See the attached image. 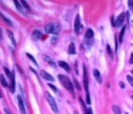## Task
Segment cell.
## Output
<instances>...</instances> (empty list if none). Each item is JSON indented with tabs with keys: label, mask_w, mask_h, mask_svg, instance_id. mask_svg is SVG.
<instances>
[{
	"label": "cell",
	"mask_w": 133,
	"mask_h": 114,
	"mask_svg": "<svg viewBox=\"0 0 133 114\" xmlns=\"http://www.w3.org/2000/svg\"><path fill=\"white\" fill-rule=\"evenodd\" d=\"M45 97H46V99H47L48 103L49 104V106H50L51 109L53 110V112H55V113H59V108H58L57 103L55 102L54 98L52 97V96H51L48 92H46V93H45Z\"/></svg>",
	"instance_id": "obj_3"
},
{
	"label": "cell",
	"mask_w": 133,
	"mask_h": 114,
	"mask_svg": "<svg viewBox=\"0 0 133 114\" xmlns=\"http://www.w3.org/2000/svg\"><path fill=\"white\" fill-rule=\"evenodd\" d=\"M106 49H107V53H108L110 59H111V60H113V53H112V49H111V47H110L109 45H107Z\"/></svg>",
	"instance_id": "obj_23"
},
{
	"label": "cell",
	"mask_w": 133,
	"mask_h": 114,
	"mask_svg": "<svg viewBox=\"0 0 133 114\" xmlns=\"http://www.w3.org/2000/svg\"><path fill=\"white\" fill-rule=\"evenodd\" d=\"M81 31V23H80V16L76 15L75 20H74V33L78 34Z\"/></svg>",
	"instance_id": "obj_5"
},
{
	"label": "cell",
	"mask_w": 133,
	"mask_h": 114,
	"mask_svg": "<svg viewBox=\"0 0 133 114\" xmlns=\"http://www.w3.org/2000/svg\"><path fill=\"white\" fill-rule=\"evenodd\" d=\"M44 60H46V62H47V63H48V64H49L50 66L54 67V68L56 67V64L54 63V61L51 60V59H50V58H49L48 56H46V55H44Z\"/></svg>",
	"instance_id": "obj_17"
},
{
	"label": "cell",
	"mask_w": 133,
	"mask_h": 114,
	"mask_svg": "<svg viewBox=\"0 0 133 114\" xmlns=\"http://www.w3.org/2000/svg\"><path fill=\"white\" fill-rule=\"evenodd\" d=\"M14 4H15V6H16V7H17V9H18L20 12H23V8H22V5H21V3L19 2V1H17V0H14Z\"/></svg>",
	"instance_id": "obj_19"
},
{
	"label": "cell",
	"mask_w": 133,
	"mask_h": 114,
	"mask_svg": "<svg viewBox=\"0 0 133 114\" xmlns=\"http://www.w3.org/2000/svg\"><path fill=\"white\" fill-rule=\"evenodd\" d=\"M112 109H113V111H114V113H115V114H121L120 108H119L118 106H116V105H114V106L112 107Z\"/></svg>",
	"instance_id": "obj_20"
},
{
	"label": "cell",
	"mask_w": 133,
	"mask_h": 114,
	"mask_svg": "<svg viewBox=\"0 0 133 114\" xmlns=\"http://www.w3.org/2000/svg\"><path fill=\"white\" fill-rule=\"evenodd\" d=\"M129 63L133 64V53L131 54V56H130V60H129Z\"/></svg>",
	"instance_id": "obj_34"
},
{
	"label": "cell",
	"mask_w": 133,
	"mask_h": 114,
	"mask_svg": "<svg viewBox=\"0 0 133 114\" xmlns=\"http://www.w3.org/2000/svg\"><path fill=\"white\" fill-rule=\"evenodd\" d=\"M117 48H118V46H117V37L115 36V51H117Z\"/></svg>",
	"instance_id": "obj_33"
},
{
	"label": "cell",
	"mask_w": 133,
	"mask_h": 114,
	"mask_svg": "<svg viewBox=\"0 0 133 114\" xmlns=\"http://www.w3.org/2000/svg\"><path fill=\"white\" fill-rule=\"evenodd\" d=\"M74 84H75V85H76V88H77L78 90H80V85L78 84V82H77L75 79H74Z\"/></svg>",
	"instance_id": "obj_32"
},
{
	"label": "cell",
	"mask_w": 133,
	"mask_h": 114,
	"mask_svg": "<svg viewBox=\"0 0 133 114\" xmlns=\"http://www.w3.org/2000/svg\"><path fill=\"white\" fill-rule=\"evenodd\" d=\"M127 4H128V7H130V9L133 11V1H131V0H129L128 2H127Z\"/></svg>",
	"instance_id": "obj_28"
},
{
	"label": "cell",
	"mask_w": 133,
	"mask_h": 114,
	"mask_svg": "<svg viewBox=\"0 0 133 114\" xmlns=\"http://www.w3.org/2000/svg\"><path fill=\"white\" fill-rule=\"evenodd\" d=\"M60 31V23H54L53 24V30H52V34H58Z\"/></svg>",
	"instance_id": "obj_16"
},
{
	"label": "cell",
	"mask_w": 133,
	"mask_h": 114,
	"mask_svg": "<svg viewBox=\"0 0 133 114\" xmlns=\"http://www.w3.org/2000/svg\"><path fill=\"white\" fill-rule=\"evenodd\" d=\"M93 75H94V77L96 78V80L100 83V84H102V76H101V73H100V72L97 70V69H95V70H93Z\"/></svg>",
	"instance_id": "obj_11"
},
{
	"label": "cell",
	"mask_w": 133,
	"mask_h": 114,
	"mask_svg": "<svg viewBox=\"0 0 133 114\" xmlns=\"http://www.w3.org/2000/svg\"><path fill=\"white\" fill-rule=\"evenodd\" d=\"M68 53L71 55H74L76 54V51H75V46L74 43H70L69 45V47H68Z\"/></svg>",
	"instance_id": "obj_13"
},
{
	"label": "cell",
	"mask_w": 133,
	"mask_h": 114,
	"mask_svg": "<svg viewBox=\"0 0 133 114\" xmlns=\"http://www.w3.org/2000/svg\"><path fill=\"white\" fill-rule=\"evenodd\" d=\"M85 111H86V114H93V112H92V109H91L90 108H85Z\"/></svg>",
	"instance_id": "obj_29"
},
{
	"label": "cell",
	"mask_w": 133,
	"mask_h": 114,
	"mask_svg": "<svg viewBox=\"0 0 133 114\" xmlns=\"http://www.w3.org/2000/svg\"><path fill=\"white\" fill-rule=\"evenodd\" d=\"M59 65H60V68H62V69H64L66 72H70L71 71V69H70V66L67 64L66 62H64V61H60L59 62Z\"/></svg>",
	"instance_id": "obj_15"
},
{
	"label": "cell",
	"mask_w": 133,
	"mask_h": 114,
	"mask_svg": "<svg viewBox=\"0 0 133 114\" xmlns=\"http://www.w3.org/2000/svg\"><path fill=\"white\" fill-rule=\"evenodd\" d=\"M127 81H128V83L130 84V85H131V86H133V78H132V77H131L130 75H127Z\"/></svg>",
	"instance_id": "obj_25"
},
{
	"label": "cell",
	"mask_w": 133,
	"mask_h": 114,
	"mask_svg": "<svg viewBox=\"0 0 133 114\" xmlns=\"http://www.w3.org/2000/svg\"><path fill=\"white\" fill-rule=\"evenodd\" d=\"M31 36H32L33 41H38V40L41 38V36H42V33H41L39 30H35V31H33L32 35Z\"/></svg>",
	"instance_id": "obj_8"
},
{
	"label": "cell",
	"mask_w": 133,
	"mask_h": 114,
	"mask_svg": "<svg viewBox=\"0 0 133 114\" xmlns=\"http://www.w3.org/2000/svg\"><path fill=\"white\" fill-rule=\"evenodd\" d=\"M53 24L54 23H51V22L46 24V26H45V32H46L47 34H52V30H53Z\"/></svg>",
	"instance_id": "obj_14"
},
{
	"label": "cell",
	"mask_w": 133,
	"mask_h": 114,
	"mask_svg": "<svg viewBox=\"0 0 133 114\" xmlns=\"http://www.w3.org/2000/svg\"><path fill=\"white\" fill-rule=\"evenodd\" d=\"M4 111H5V113H6V114H11L10 110H9V109H8L7 108H4Z\"/></svg>",
	"instance_id": "obj_31"
},
{
	"label": "cell",
	"mask_w": 133,
	"mask_h": 114,
	"mask_svg": "<svg viewBox=\"0 0 133 114\" xmlns=\"http://www.w3.org/2000/svg\"><path fill=\"white\" fill-rule=\"evenodd\" d=\"M17 100H18V106H19V109H20L21 114H26L25 106H24V102L23 100H22V97L21 96H17Z\"/></svg>",
	"instance_id": "obj_4"
},
{
	"label": "cell",
	"mask_w": 133,
	"mask_h": 114,
	"mask_svg": "<svg viewBox=\"0 0 133 114\" xmlns=\"http://www.w3.org/2000/svg\"><path fill=\"white\" fill-rule=\"evenodd\" d=\"M40 76L44 78L45 80H47V81H49V82H54V78L52 77V75L51 74H49L48 72H47L46 71H41L40 72Z\"/></svg>",
	"instance_id": "obj_7"
},
{
	"label": "cell",
	"mask_w": 133,
	"mask_h": 114,
	"mask_svg": "<svg viewBox=\"0 0 133 114\" xmlns=\"http://www.w3.org/2000/svg\"><path fill=\"white\" fill-rule=\"evenodd\" d=\"M83 82H84V87L86 91V100L88 104H90V96H89V78H88V72H87V68L83 65Z\"/></svg>",
	"instance_id": "obj_2"
},
{
	"label": "cell",
	"mask_w": 133,
	"mask_h": 114,
	"mask_svg": "<svg viewBox=\"0 0 133 114\" xmlns=\"http://www.w3.org/2000/svg\"><path fill=\"white\" fill-rule=\"evenodd\" d=\"M0 97H2V93H1V91H0Z\"/></svg>",
	"instance_id": "obj_37"
},
{
	"label": "cell",
	"mask_w": 133,
	"mask_h": 114,
	"mask_svg": "<svg viewBox=\"0 0 133 114\" xmlns=\"http://www.w3.org/2000/svg\"><path fill=\"white\" fill-rule=\"evenodd\" d=\"M7 36H8V38H9L10 42L12 43V46H16V41H15V38H14V34H13V33H12L11 31L7 30Z\"/></svg>",
	"instance_id": "obj_12"
},
{
	"label": "cell",
	"mask_w": 133,
	"mask_h": 114,
	"mask_svg": "<svg viewBox=\"0 0 133 114\" xmlns=\"http://www.w3.org/2000/svg\"><path fill=\"white\" fill-rule=\"evenodd\" d=\"M0 83L1 84L4 86V87H7L8 84H7V82L6 78H5V75L4 74H0Z\"/></svg>",
	"instance_id": "obj_18"
},
{
	"label": "cell",
	"mask_w": 133,
	"mask_h": 114,
	"mask_svg": "<svg viewBox=\"0 0 133 114\" xmlns=\"http://www.w3.org/2000/svg\"><path fill=\"white\" fill-rule=\"evenodd\" d=\"M132 73H133V71H132Z\"/></svg>",
	"instance_id": "obj_38"
},
{
	"label": "cell",
	"mask_w": 133,
	"mask_h": 114,
	"mask_svg": "<svg viewBox=\"0 0 133 114\" xmlns=\"http://www.w3.org/2000/svg\"><path fill=\"white\" fill-rule=\"evenodd\" d=\"M93 36H94L93 31L91 30V29H88L87 32H86V34H85V38H86V40H92Z\"/></svg>",
	"instance_id": "obj_10"
},
{
	"label": "cell",
	"mask_w": 133,
	"mask_h": 114,
	"mask_svg": "<svg viewBox=\"0 0 133 114\" xmlns=\"http://www.w3.org/2000/svg\"><path fill=\"white\" fill-rule=\"evenodd\" d=\"M0 17L2 18V20H3L4 21H6L7 23L8 24V25H10V26H12V25H13V23L11 22V20H8L7 18H6V17H5V16H4L2 13H0Z\"/></svg>",
	"instance_id": "obj_22"
},
{
	"label": "cell",
	"mask_w": 133,
	"mask_h": 114,
	"mask_svg": "<svg viewBox=\"0 0 133 114\" xmlns=\"http://www.w3.org/2000/svg\"><path fill=\"white\" fill-rule=\"evenodd\" d=\"M21 3H22V4L23 5V7H25V8H26V9H28V10H30V8H29V6L27 5V3H26V2L24 1V0H22V1H21Z\"/></svg>",
	"instance_id": "obj_26"
},
{
	"label": "cell",
	"mask_w": 133,
	"mask_h": 114,
	"mask_svg": "<svg viewBox=\"0 0 133 114\" xmlns=\"http://www.w3.org/2000/svg\"><path fill=\"white\" fill-rule=\"evenodd\" d=\"M124 34H125V26L122 28V30H121V32H120V34H119V43H122L123 42V38H124Z\"/></svg>",
	"instance_id": "obj_21"
},
{
	"label": "cell",
	"mask_w": 133,
	"mask_h": 114,
	"mask_svg": "<svg viewBox=\"0 0 133 114\" xmlns=\"http://www.w3.org/2000/svg\"><path fill=\"white\" fill-rule=\"evenodd\" d=\"M2 39V31H1V29H0V40Z\"/></svg>",
	"instance_id": "obj_36"
},
{
	"label": "cell",
	"mask_w": 133,
	"mask_h": 114,
	"mask_svg": "<svg viewBox=\"0 0 133 114\" xmlns=\"http://www.w3.org/2000/svg\"><path fill=\"white\" fill-rule=\"evenodd\" d=\"M26 56H27V57H28V58L30 59L31 61H32L33 63H35V65H36V66H37V62H36V59H35V58H34V57H33L32 55H30V54H28V53H27V54H26Z\"/></svg>",
	"instance_id": "obj_24"
},
{
	"label": "cell",
	"mask_w": 133,
	"mask_h": 114,
	"mask_svg": "<svg viewBox=\"0 0 133 114\" xmlns=\"http://www.w3.org/2000/svg\"><path fill=\"white\" fill-rule=\"evenodd\" d=\"M58 78L60 81L61 84L66 88V90H68L73 96H74V85L73 83L71 82V80L68 78L65 75H62V74H59L58 75Z\"/></svg>",
	"instance_id": "obj_1"
},
{
	"label": "cell",
	"mask_w": 133,
	"mask_h": 114,
	"mask_svg": "<svg viewBox=\"0 0 133 114\" xmlns=\"http://www.w3.org/2000/svg\"><path fill=\"white\" fill-rule=\"evenodd\" d=\"M48 86H49V87H50V88H51V89H52V90L54 91L55 93H57V92H58V89H57V87H56V86H54V85H53V84H48Z\"/></svg>",
	"instance_id": "obj_27"
},
{
	"label": "cell",
	"mask_w": 133,
	"mask_h": 114,
	"mask_svg": "<svg viewBox=\"0 0 133 114\" xmlns=\"http://www.w3.org/2000/svg\"><path fill=\"white\" fill-rule=\"evenodd\" d=\"M125 17H126V14L124 12H122L120 15L117 17V19H116V20H115V26H116V27L122 26V24L124 23V20H125Z\"/></svg>",
	"instance_id": "obj_6"
},
{
	"label": "cell",
	"mask_w": 133,
	"mask_h": 114,
	"mask_svg": "<svg viewBox=\"0 0 133 114\" xmlns=\"http://www.w3.org/2000/svg\"><path fill=\"white\" fill-rule=\"evenodd\" d=\"M10 91L12 93L15 92V72L12 71L11 75H10Z\"/></svg>",
	"instance_id": "obj_9"
},
{
	"label": "cell",
	"mask_w": 133,
	"mask_h": 114,
	"mask_svg": "<svg viewBox=\"0 0 133 114\" xmlns=\"http://www.w3.org/2000/svg\"><path fill=\"white\" fill-rule=\"evenodd\" d=\"M57 41V37L54 36V37H52V39H51V44L52 45H55V42Z\"/></svg>",
	"instance_id": "obj_30"
},
{
	"label": "cell",
	"mask_w": 133,
	"mask_h": 114,
	"mask_svg": "<svg viewBox=\"0 0 133 114\" xmlns=\"http://www.w3.org/2000/svg\"><path fill=\"white\" fill-rule=\"evenodd\" d=\"M119 85H120V87H121V88H125V84H123L122 82H119Z\"/></svg>",
	"instance_id": "obj_35"
}]
</instances>
